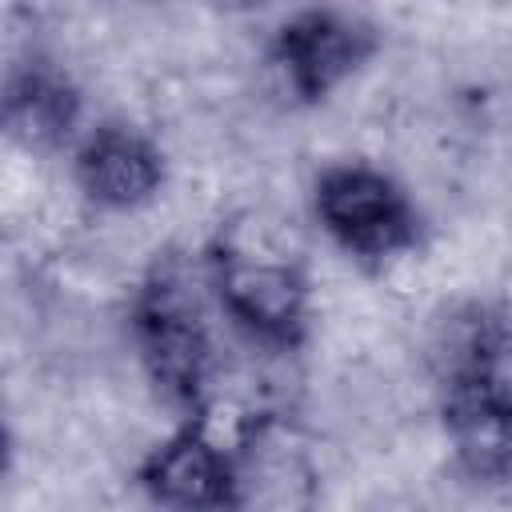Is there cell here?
Segmentation results:
<instances>
[{
  "mask_svg": "<svg viewBox=\"0 0 512 512\" xmlns=\"http://www.w3.org/2000/svg\"><path fill=\"white\" fill-rule=\"evenodd\" d=\"M208 284L220 312L268 348H292L308 324V280L300 264L276 244H252L228 232L212 252Z\"/></svg>",
  "mask_w": 512,
  "mask_h": 512,
  "instance_id": "6da1fadb",
  "label": "cell"
},
{
  "mask_svg": "<svg viewBox=\"0 0 512 512\" xmlns=\"http://www.w3.org/2000/svg\"><path fill=\"white\" fill-rule=\"evenodd\" d=\"M312 208L320 228L352 256L384 260L416 244V208L380 168L348 160L320 172Z\"/></svg>",
  "mask_w": 512,
  "mask_h": 512,
  "instance_id": "7a4b0ae2",
  "label": "cell"
},
{
  "mask_svg": "<svg viewBox=\"0 0 512 512\" xmlns=\"http://www.w3.org/2000/svg\"><path fill=\"white\" fill-rule=\"evenodd\" d=\"M136 340L152 380L184 404H200L212 380V336L200 292L180 272H156L136 304Z\"/></svg>",
  "mask_w": 512,
  "mask_h": 512,
  "instance_id": "3957f363",
  "label": "cell"
},
{
  "mask_svg": "<svg viewBox=\"0 0 512 512\" xmlns=\"http://www.w3.org/2000/svg\"><path fill=\"white\" fill-rule=\"evenodd\" d=\"M320 468L304 436L276 412L248 416L232 436L228 512H316Z\"/></svg>",
  "mask_w": 512,
  "mask_h": 512,
  "instance_id": "277c9868",
  "label": "cell"
},
{
  "mask_svg": "<svg viewBox=\"0 0 512 512\" xmlns=\"http://www.w3.org/2000/svg\"><path fill=\"white\" fill-rule=\"evenodd\" d=\"M376 48V28L340 8H304L288 16L272 40V56L288 88L304 100L328 96Z\"/></svg>",
  "mask_w": 512,
  "mask_h": 512,
  "instance_id": "5b68a950",
  "label": "cell"
},
{
  "mask_svg": "<svg viewBox=\"0 0 512 512\" xmlns=\"http://www.w3.org/2000/svg\"><path fill=\"white\" fill-rule=\"evenodd\" d=\"M444 436L472 480L512 476V384L500 368L444 380Z\"/></svg>",
  "mask_w": 512,
  "mask_h": 512,
  "instance_id": "8992f818",
  "label": "cell"
},
{
  "mask_svg": "<svg viewBox=\"0 0 512 512\" xmlns=\"http://www.w3.org/2000/svg\"><path fill=\"white\" fill-rule=\"evenodd\" d=\"M140 488L168 512H228L232 448H224L208 420L196 416L144 456Z\"/></svg>",
  "mask_w": 512,
  "mask_h": 512,
  "instance_id": "52a82bcc",
  "label": "cell"
},
{
  "mask_svg": "<svg viewBox=\"0 0 512 512\" xmlns=\"http://www.w3.org/2000/svg\"><path fill=\"white\" fill-rule=\"evenodd\" d=\"M76 184L108 212L148 204L164 184V156L152 136L132 124H100L76 152Z\"/></svg>",
  "mask_w": 512,
  "mask_h": 512,
  "instance_id": "ba28073f",
  "label": "cell"
},
{
  "mask_svg": "<svg viewBox=\"0 0 512 512\" xmlns=\"http://www.w3.org/2000/svg\"><path fill=\"white\" fill-rule=\"evenodd\" d=\"M80 116V96L52 64H28L8 76L4 124L28 148L60 144Z\"/></svg>",
  "mask_w": 512,
  "mask_h": 512,
  "instance_id": "9c48e42d",
  "label": "cell"
}]
</instances>
